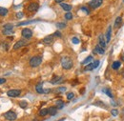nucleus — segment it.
Wrapping results in <instances>:
<instances>
[{"label": "nucleus", "instance_id": "9", "mask_svg": "<svg viewBox=\"0 0 124 121\" xmlns=\"http://www.w3.org/2000/svg\"><path fill=\"white\" fill-rule=\"evenodd\" d=\"M26 45H27V41L26 40H18L14 45V50H18V49H20V48H22V47H24Z\"/></svg>", "mask_w": 124, "mask_h": 121}, {"label": "nucleus", "instance_id": "42", "mask_svg": "<svg viewBox=\"0 0 124 121\" xmlns=\"http://www.w3.org/2000/svg\"><path fill=\"white\" fill-rule=\"evenodd\" d=\"M59 121H64V118H62V119H60Z\"/></svg>", "mask_w": 124, "mask_h": 121}, {"label": "nucleus", "instance_id": "24", "mask_svg": "<svg viewBox=\"0 0 124 121\" xmlns=\"http://www.w3.org/2000/svg\"><path fill=\"white\" fill-rule=\"evenodd\" d=\"M2 32H3V34H5V35H11V34L14 33V30H3Z\"/></svg>", "mask_w": 124, "mask_h": 121}, {"label": "nucleus", "instance_id": "27", "mask_svg": "<svg viewBox=\"0 0 124 121\" xmlns=\"http://www.w3.org/2000/svg\"><path fill=\"white\" fill-rule=\"evenodd\" d=\"M19 106L21 107L22 109H25L26 107L28 106V103H27L26 101H20V102H19Z\"/></svg>", "mask_w": 124, "mask_h": 121}, {"label": "nucleus", "instance_id": "14", "mask_svg": "<svg viewBox=\"0 0 124 121\" xmlns=\"http://www.w3.org/2000/svg\"><path fill=\"white\" fill-rule=\"evenodd\" d=\"M60 6H61V8L64 10V11H66V12H70L71 10H72V6L70 5V4H66V3H61L60 4Z\"/></svg>", "mask_w": 124, "mask_h": 121}, {"label": "nucleus", "instance_id": "1", "mask_svg": "<svg viewBox=\"0 0 124 121\" xmlns=\"http://www.w3.org/2000/svg\"><path fill=\"white\" fill-rule=\"evenodd\" d=\"M61 66L64 70H70L73 67V60L68 56H63L61 58Z\"/></svg>", "mask_w": 124, "mask_h": 121}, {"label": "nucleus", "instance_id": "38", "mask_svg": "<svg viewBox=\"0 0 124 121\" xmlns=\"http://www.w3.org/2000/svg\"><path fill=\"white\" fill-rule=\"evenodd\" d=\"M93 65H94V68H97V67H98V65H99V60H94Z\"/></svg>", "mask_w": 124, "mask_h": 121}, {"label": "nucleus", "instance_id": "41", "mask_svg": "<svg viewBox=\"0 0 124 121\" xmlns=\"http://www.w3.org/2000/svg\"><path fill=\"white\" fill-rule=\"evenodd\" d=\"M121 60L124 61V53H123V54H122V56H121Z\"/></svg>", "mask_w": 124, "mask_h": 121}, {"label": "nucleus", "instance_id": "15", "mask_svg": "<svg viewBox=\"0 0 124 121\" xmlns=\"http://www.w3.org/2000/svg\"><path fill=\"white\" fill-rule=\"evenodd\" d=\"M62 80H63V77H62V76H54V77L52 79L51 83H52V84H57V83H60Z\"/></svg>", "mask_w": 124, "mask_h": 121}, {"label": "nucleus", "instance_id": "37", "mask_svg": "<svg viewBox=\"0 0 124 121\" xmlns=\"http://www.w3.org/2000/svg\"><path fill=\"white\" fill-rule=\"evenodd\" d=\"M54 36H58V37H61V33H60V31H58V30H57V31H55V32L54 33Z\"/></svg>", "mask_w": 124, "mask_h": 121}, {"label": "nucleus", "instance_id": "36", "mask_svg": "<svg viewBox=\"0 0 124 121\" xmlns=\"http://www.w3.org/2000/svg\"><path fill=\"white\" fill-rule=\"evenodd\" d=\"M16 17H17V18H22V17H23V13H21V12H20V13H17V14H16Z\"/></svg>", "mask_w": 124, "mask_h": 121}, {"label": "nucleus", "instance_id": "44", "mask_svg": "<svg viewBox=\"0 0 124 121\" xmlns=\"http://www.w3.org/2000/svg\"><path fill=\"white\" fill-rule=\"evenodd\" d=\"M123 2H124V0H123Z\"/></svg>", "mask_w": 124, "mask_h": 121}, {"label": "nucleus", "instance_id": "4", "mask_svg": "<svg viewBox=\"0 0 124 121\" xmlns=\"http://www.w3.org/2000/svg\"><path fill=\"white\" fill-rule=\"evenodd\" d=\"M21 34H22V36H23L24 38H26V39H30L31 36H32V31H31V29L25 28V29L22 30Z\"/></svg>", "mask_w": 124, "mask_h": 121}, {"label": "nucleus", "instance_id": "35", "mask_svg": "<svg viewBox=\"0 0 124 121\" xmlns=\"http://www.w3.org/2000/svg\"><path fill=\"white\" fill-rule=\"evenodd\" d=\"M57 91H59V92H64V91H66V88L65 87H60V88L57 89Z\"/></svg>", "mask_w": 124, "mask_h": 121}, {"label": "nucleus", "instance_id": "13", "mask_svg": "<svg viewBox=\"0 0 124 121\" xmlns=\"http://www.w3.org/2000/svg\"><path fill=\"white\" fill-rule=\"evenodd\" d=\"M43 83H38L35 86V91H37V93H44V90H43Z\"/></svg>", "mask_w": 124, "mask_h": 121}, {"label": "nucleus", "instance_id": "17", "mask_svg": "<svg viewBox=\"0 0 124 121\" xmlns=\"http://www.w3.org/2000/svg\"><path fill=\"white\" fill-rule=\"evenodd\" d=\"M120 65H121V63H120L119 61H115V62L112 64V68H113L114 70H117V69H119Z\"/></svg>", "mask_w": 124, "mask_h": 121}, {"label": "nucleus", "instance_id": "12", "mask_svg": "<svg viewBox=\"0 0 124 121\" xmlns=\"http://www.w3.org/2000/svg\"><path fill=\"white\" fill-rule=\"evenodd\" d=\"M48 111H49V114L52 115V116H54L57 113V108L56 107H50L48 109Z\"/></svg>", "mask_w": 124, "mask_h": 121}, {"label": "nucleus", "instance_id": "29", "mask_svg": "<svg viewBox=\"0 0 124 121\" xmlns=\"http://www.w3.org/2000/svg\"><path fill=\"white\" fill-rule=\"evenodd\" d=\"M81 11L85 12V13H86V15H89V14H90V10H89V9H88L87 7H85V6L81 7Z\"/></svg>", "mask_w": 124, "mask_h": 121}, {"label": "nucleus", "instance_id": "22", "mask_svg": "<svg viewBox=\"0 0 124 121\" xmlns=\"http://www.w3.org/2000/svg\"><path fill=\"white\" fill-rule=\"evenodd\" d=\"M93 69H95L93 63H90V64H88V65L85 67V71H93Z\"/></svg>", "mask_w": 124, "mask_h": 121}, {"label": "nucleus", "instance_id": "3", "mask_svg": "<svg viewBox=\"0 0 124 121\" xmlns=\"http://www.w3.org/2000/svg\"><path fill=\"white\" fill-rule=\"evenodd\" d=\"M4 117L9 121H14L16 119V113L13 111H9L4 113Z\"/></svg>", "mask_w": 124, "mask_h": 121}, {"label": "nucleus", "instance_id": "21", "mask_svg": "<svg viewBox=\"0 0 124 121\" xmlns=\"http://www.w3.org/2000/svg\"><path fill=\"white\" fill-rule=\"evenodd\" d=\"M48 113H49L48 109H42V110H40V112H39V115H40V116H46Z\"/></svg>", "mask_w": 124, "mask_h": 121}, {"label": "nucleus", "instance_id": "7", "mask_svg": "<svg viewBox=\"0 0 124 121\" xmlns=\"http://www.w3.org/2000/svg\"><path fill=\"white\" fill-rule=\"evenodd\" d=\"M20 93H21V91H20V90L15 89V90H10V91H8L7 95L10 96V97H17V96L20 95Z\"/></svg>", "mask_w": 124, "mask_h": 121}, {"label": "nucleus", "instance_id": "39", "mask_svg": "<svg viewBox=\"0 0 124 121\" xmlns=\"http://www.w3.org/2000/svg\"><path fill=\"white\" fill-rule=\"evenodd\" d=\"M5 82H6V79L5 78H0V85L3 84V83H5Z\"/></svg>", "mask_w": 124, "mask_h": 121}, {"label": "nucleus", "instance_id": "31", "mask_svg": "<svg viewBox=\"0 0 124 121\" xmlns=\"http://www.w3.org/2000/svg\"><path fill=\"white\" fill-rule=\"evenodd\" d=\"M74 96H75V94H74L73 92H69V93L67 94V98H68V100H72V99L74 98Z\"/></svg>", "mask_w": 124, "mask_h": 121}, {"label": "nucleus", "instance_id": "33", "mask_svg": "<svg viewBox=\"0 0 124 121\" xmlns=\"http://www.w3.org/2000/svg\"><path fill=\"white\" fill-rule=\"evenodd\" d=\"M72 42H73L74 44H78V43H79V39L77 38V37H74V38L72 39Z\"/></svg>", "mask_w": 124, "mask_h": 121}, {"label": "nucleus", "instance_id": "16", "mask_svg": "<svg viewBox=\"0 0 124 121\" xmlns=\"http://www.w3.org/2000/svg\"><path fill=\"white\" fill-rule=\"evenodd\" d=\"M111 35H112V27L111 26H109L108 30H107V32H106V42L108 43L110 42V40H111Z\"/></svg>", "mask_w": 124, "mask_h": 121}, {"label": "nucleus", "instance_id": "18", "mask_svg": "<svg viewBox=\"0 0 124 121\" xmlns=\"http://www.w3.org/2000/svg\"><path fill=\"white\" fill-rule=\"evenodd\" d=\"M121 22H122V17H121V16L116 17V22H115V27H118V26H120V25H121Z\"/></svg>", "mask_w": 124, "mask_h": 121}, {"label": "nucleus", "instance_id": "28", "mask_svg": "<svg viewBox=\"0 0 124 121\" xmlns=\"http://www.w3.org/2000/svg\"><path fill=\"white\" fill-rule=\"evenodd\" d=\"M56 28H58V29H64L65 27H66V24L65 23H56Z\"/></svg>", "mask_w": 124, "mask_h": 121}, {"label": "nucleus", "instance_id": "32", "mask_svg": "<svg viewBox=\"0 0 124 121\" xmlns=\"http://www.w3.org/2000/svg\"><path fill=\"white\" fill-rule=\"evenodd\" d=\"M31 22H34V21H25V22H21L18 24V26H23V25H26V24H30Z\"/></svg>", "mask_w": 124, "mask_h": 121}, {"label": "nucleus", "instance_id": "8", "mask_svg": "<svg viewBox=\"0 0 124 121\" xmlns=\"http://www.w3.org/2000/svg\"><path fill=\"white\" fill-rule=\"evenodd\" d=\"M104 37H105V36L102 35V34H100V35L98 36V45L100 46L101 48H103V49H105V48H106V45H107L106 39H105Z\"/></svg>", "mask_w": 124, "mask_h": 121}, {"label": "nucleus", "instance_id": "11", "mask_svg": "<svg viewBox=\"0 0 124 121\" xmlns=\"http://www.w3.org/2000/svg\"><path fill=\"white\" fill-rule=\"evenodd\" d=\"M54 41V35H48L43 39V43L46 45H50Z\"/></svg>", "mask_w": 124, "mask_h": 121}, {"label": "nucleus", "instance_id": "2", "mask_svg": "<svg viewBox=\"0 0 124 121\" xmlns=\"http://www.w3.org/2000/svg\"><path fill=\"white\" fill-rule=\"evenodd\" d=\"M42 62V57L41 56H33L30 59V66L31 67H38Z\"/></svg>", "mask_w": 124, "mask_h": 121}, {"label": "nucleus", "instance_id": "5", "mask_svg": "<svg viewBox=\"0 0 124 121\" xmlns=\"http://www.w3.org/2000/svg\"><path fill=\"white\" fill-rule=\"evenodd\" d=\"M38 9H39V5H38L37 3H35V2H32L31 4H29L28 7H27V10H28L30 13H35Z\"/></svg>", "mask_w": 124, "mask_h": 121}, {"label": "nucleus", "instance_id": "43", "mask_svg": "<svg viewBox=\"0 0 124 121\" xmlns=\"http://www.w3.org/2000/svg\"><path fill=\"white\" fill-rule=\"evenodd\" d=\"M122 113H124V108H123V110H122Z\"/></svg>", "mask_w": 124, "mask_h": 121}, {"label": "nucleus", "instance_id": "34", "mask_svg": "<svg viewBox=\"0 0 124 121\" xmlns=\"http://www.w3.org/2000/svg\"><path fill=\"white\" fill-rule=\"evenodd\" d=\"M117 113H118V111H117V110H116V109H115V110H112V114H113L114 116H116Z\"/></svg>", "mask_w": 124, "mask_h": 121}, {"label": "nucleus", "instance_id": "23", "mask_svg": "<svg viewBox=\"0 0 124 121\" xmlns=\"http://www.w3.org/2000/svg\"><path fill=\"white\" fill-rule=\"evenodd\" d=\"M64 105H65V104H64V102H63L62 100H57V101H56V108H57V109H59V110H60V109H63Z\"/></svg>", "mask_w": 124, "mask_h": 121}, {"label": "nucleus", "instance_id": "26", "mask_svg": "<svg viewBox=\"0 0 124 121\" xmlns=\"http://www.w3.org/2000/svg\"><path fill=\"white\" fill-rule=\"evenodd\" d=\"M92 60H93V56H92V55H90V56H88V57H87V58H86V59H85L84 61H82V64L84 65V64L90 63V62H91Z\"/></svg>", "mask_w": 124, "mask_h": 121}, {"label": "nucleus", "instance_id": "20", "mask_svg": "<svg viewBox=\"0 0 124 121\" xmlns=\"http://www.w3.org/2000/svg\"><path fill=\"white\" fill-rule=\"evenodd\" d=\"M8 14V10L6 8H3V7H0V16H5Z\"/></svg>", "mask_w": 124, "mask_h": 121}, {"label": "nucleus", "instance_id": "40", "mask_svg": "<svg viewBox=\"0 0 124 121\" xmlns=\"http://www.w3.org/2000/svg\"><path fill=\"white\" fill-rule=\"evenodd\" d=\"M54 1H55V2H56V3H60V4H61L62 2H63V1H64V0H54Z\"/></svg>", "mask_w": 124, "mask_h": 121}, {"label": "nucleus", "instance_id": "30", "mask_svg": "<svg viewBox=\"0 0 124 121\" xmlns=\"http://www.w3.org/2000/svg\"><path fill=\"white\" fill-rule=\"evenodd\" d=\"M65 18H66L67 20H71V19L73 18V15H72L71 13H66V15H65Z\"/></svg>", "mask_w": 124, "mask_h": 121}, {"label": "nucleus", "instance_id": "19", "mask_svg": "<svg viewBox=\"0 0 124 121\" xmlns=\"http://www.w3.org/2000/svg\"><path fill=\"white\" fill-rule=\"evenodd\" d=\"M102 91L104 92V93H106L108 96H110L111 98H113L114 97V95H113V93H112V91L110 90V89H107V88H105V89H102Z\"/></svg>", "mask_w": 124, "mask_h": 121}, {"label": "nucleus", "instance_id": "6", "mask_svg": "<svg viewBox=\"0 0 124 121\" xmlns=\"http://www.w3.org/2000/svg\"><path fill=\"white\" fill-rule=\"evenodd\" d=\"M102 2H103V0H91V2L89 3V6L92 9H96V8L100 7Z\"/></svg>", "mask_w": 124, "mask_h": 121}, {"label": "nucleus", "instance_id": "25", "mask_svg": "<svg viewBox=\"0 0 124 121\" xmlns=\"http://www.w3.org/2000/svg\"><path fill=\"white\" fill-rule=\"evenodd\" d=\"M14 25L13 24H5L4 25V30H13Z\"/></svg>", "mask_w": 124, "mask_h": 121}, {"label": "nucleus", "instance_id": "10", "mask_svg": "<svg viewBox=\"0 0 124 121\" xmlns=\"http://www.w3.org/2000/svg\"><path fill=\"white\" fill-rule=\"evenodd\" d=\"M93 53H98V54H100V55H103L104 53H105V51H104V49L103 48H101L99 45H97L95 48H94V51H93Z\"/></svg>", "mask_w": 124, "mask_h": 121}]
</instances>
